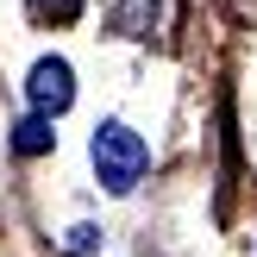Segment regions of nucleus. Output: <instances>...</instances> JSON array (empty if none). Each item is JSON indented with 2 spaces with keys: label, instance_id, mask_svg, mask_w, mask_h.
<instances>
[{
  "label": "nucleus",
  "instance_id": "f03ea898",
  "mask_svg": "<svg viewBox=\"0 0 257 257\" xmlns=\"http://www.w3.org/2000/svg\"><path fill=\"white\" fill-rule=\"evenodd\" d=\"M69 100H75L69 63H63V57H44V63L32 69V107L44 113V119H57V113H69Z\"/></svg>",
  "mask_w": 257,
  "mask_h": 257
},
{
  "label": "nucleus",
  "instance_id": "20e7f679",
  "mask_svg": "<svg viewBox=\"0 0 257 257\" xmlns=\"http://www.w3.org/2000/svg\"><path fill=\"white\" fill-rule=\"evenodd\" d=\"M75 7H82V0H32L38 19H44V13H50V19H75Z\"/></svg>",
  "mask_w": 257,
  "mask_h": 257
},
{
  "label": "nucleus",
  "instance_id": "39448f33",
  "mask_svg": "<svg viewBox=\"0 0 257 257\" xmlns=\"http://www.w3.org/2000/svg\"><path fill=\"white\" fill-rule=\"evenodd\" d=\"M69 251H94V226H75V232H69Z\"/></svg>",
  "mask_w": 257,
  "mask_h": 257
},
{
  "label": "nucleus",
  "instance_id": "7ed1b4c3",
  "mask_svg": "<svg viewBox=\"0 0 257 257\" xmlns=\"http://www.w3.org/2000/svg\"><path fill=\"white\" fill-rule=\"evenodd\" d=\"M50 145H57V132H50V119H44V113H32V119H19V125H13V151H19V157H44Z\"/></svg>",
  "mask_w": 257,
  "mask_h": 257
},
{
  "label": "nucleus",
  "instance_id": "f257e3e1",
  "mask_svg": "<svg viewBox=\"0 0 257 257\" xmlns=\"http://www.w3.org/2000/svg\"><path fill=\"white\" fill-rule=\"evenodd\" d=\"M145 163H151V151H145V138L132 125H119V119L94 125V170H100V188L107 195H132Z\"/></svg>",
  "mask_w": 257,
  "mask_h": 257
}]
</instances>
